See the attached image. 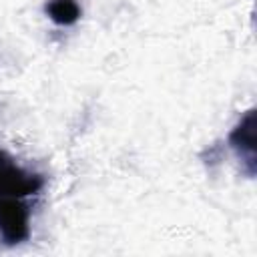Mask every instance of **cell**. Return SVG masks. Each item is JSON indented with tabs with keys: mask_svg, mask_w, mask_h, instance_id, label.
I'll return each mask as SVG.
<instances>
[{
	"mask_svg": "<svg viewBox=\"0 0 257 257\" xmlns=\"http://www.w3.org/2000/svg\"><path fill=\"white\" fill-rule=\"evenodd\" d=\"M44 187V177L18 165L8 153L0 151V199L16 197L24 199L40 193Z\"/></svg>",
	"mask_w": 257,
	"mask_h": 257,
	"instance_id": "cell-1",
	"label": "cell"
},
{
	"mask_svg": "<svg viewBox=\"0 0 257 257\" xmlns=\"http://www.w3.org/2000/svg\"><path fill=\"white\" fill-rule=\"evenodd\" d=\"M30 237V207L16 197L0 199V243L14 247Z\"/></svg>",
	"mask_w": 257,
	"mask_h": 257,
	"instance_id": "cell-2",
	"label": "cell"
},
{
	"mask_svg": "<svg viewBox=\"0 0 257 257\" xmlns=\"http://www.w3.org/2000/svg\"><path fill=\"white\" fill-rule=\"evenodd\" d=\"M229 143L237 157L247 163V173H255V110H249L229 135Z\"/></svg>",
	"mask_w": 257,
	"mask_h": 257,
	"instance_id": "cell-3",
	"label": "cell"
},
{
	"mask_svg": "<svg viewBox=\"0 0 257 257\" xmlns=\"http://www.w3.org/2000/svg\"><path fill=\"white\" fill-rule=\"evenodd\" d=\"M44 12L58 26H72L80 18V6L76 0H48Z\"/></svg>",
	"mask_w": 257,
	"mask_h": 257,
	"instance_id": "cell-4",
	"label": "cell"
}]
</instances>
